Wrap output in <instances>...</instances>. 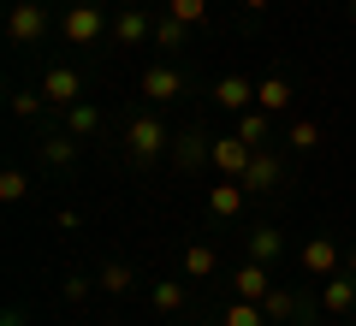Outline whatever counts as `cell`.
Masks as SVG:
<instances>
[{"label": "cell", "mask_w": 356, "mask_h": 326, "mask_svg": "<svg viewBox=\"0 0 356 326\" xmlns=\"http://www.w3.org/2000/svg\"><path fill=\"white\" fill-rule=\"evenodd\" d=\"M285 142H291L297 154H315L321 149V125H315V119H297V125L285 131Z\"/></svg>", "instance_id": "cell-26"}, {"label": "cell", "mask_w": 356, "mask_h": 326, "mask_svg": "<svg viewBox=\"0 0 356 326\" xmlns=\"http://www.w3.org/2000/svg\"><path fill=\"white\" fill-rule=\"evenodd\" d=\"M255 107L261 113H291V83L285 77H261L255 83Z\"/></svg>", "instance_id": "cell-17"}, {"label": "cell", "mask_w": 356, "mask_h": 326, "mask_svg": "<svg viewBox=\"0 0 356 326\" xmlns=\"http://www.w3.org/2000/svg\"><path fill=\"white\" fill-rule=\"evenodd\" d=\"M350 18H356V0H350Z\"/></svg>", "instance_id": "cell-34"}, {"label": "cell", "mask_w": 356, "mask_h": 326, "mask_svg": "<svg viewBox=\"0 0 356 326\" xmlns=\"http://www.w3.org/2000/svg\"><path fill=\"white\" fill-rule=\"evenodd\" d=\"M42 95H48V107H77L83 101V72L77 65H54L42 77Z\"/></svg>", "instance_id": "cell-5"}, {"label": "cell", "mask_w": 356, "mask_h": 326, "mask_svg": "<svg viewBox=\"0 0 356 326\" xmlns=\"http://www.w3.org/2000/svg\"><path fill=\"white\" fill-rule=\"evenodd\" d=\"M232 291H238V297H243V302H261V297H267V291H273V273H267V267H261V261H243V267H238V273H232Z\"/></svg>", "instance_id": "cell-13"}, {"label": "cell", "mask_w": 356, "mask_h": 326, "mask_svg": "<svg viewBox=\"0 0 356 326\" xmlns=\"http://www.w3.org/2000/svg\"><path fill=\"white\" fill-rule=\"evenodd\" d=\"M166 13H172L178 24H202V18H208V0H166Z\"/></svg>", "instance_id": "cell-30"}, {"label": "cell", "mask_w": 356, "mask_h": 326, "mask_svg": "<svg viewBox=\"0 0 356 326\" xmlns=\"http://www.w3.org/2000/svg\"><path fill=\"white\" fill-rule=\"evenodd\" d=\"M149 36H154V24L137 13V6H125V13L113 18V42L119 48H137V42H149Z\"/></svg>", "instance_id": "cell-16"}, {"label": "cell", "mask_w": 356, "mask_h": 326, "mask_svg": "<svg viewBox=\"0 0 356 326\" xmlns=\"http://www.w3.org/2000/svg\"><path fill=\"white\" fill-rule=\"evenodd\" d=\"M344 273H356V250H350V255H344Z\"/></svg>", "instance_id": "cell-32"}, {"label": "cell", "mask_w": 356, "mask_h": 326, "mask_svg": "<svg viewBox=\"0 0 356 326\" xmlns=\"http://www.w3.org/2000/svg\"><path fill=\"white\" fill-rule=\"evenodd\" d=\"M95 291H102V285H95V279H83V273H72V279H65V291H60V297L72 302V309H83V302L95 297Z\"/></svg>", "instance_id": "cell-29"}, {"label": "cell", "mask_w": 356, "mask_h": 326, "mask_svg": "<svg viewBox=\"0 0 356 326\" xmlns=\"http://www.w3.org/2000/svg\"><path fill=\"white\" fill-rule=\"evenodd\" d=\"M65 131H72V137H95V131H102V107H89V101L65 107Z\"/></svg>", "instance_id": "cell-22"}, {"label": "cell", "mask_w": 356, "mask_h": 326, "mask_svg": "<svg viewBox=\"0 0 356 326\" xmlns=\"http://www.w3.org/2000/svg\"><path fill=\"white\" fill-rule=\"evenodd\" d=\"M149 302H154V314H178L184 302H191V291L178 285V279H161V285L149 291Z\"/></svg>", "instance_id": "cell-21"}, {"label": "cell", "mask_w": 356, "mask_h": 326, "mask_svg": "<svg viewBox=\"0 0 356 326\" xmlns=\"http://www.w3.org/2000/svg\"><path fill=\"white\" fill-rule=\"evenodd\" d=\"M125 154H131L137 166H143V161H161V154H172V131H166L154 113H137V119L125 125Z\"/></svg>", "instance_id": "cell-1"}, {"label": "cell", "mask_w": 356, "mask_h": 326, "mask_svg": "<svg viewBox=\"0 0 356 326\" xmlns=\"http://www.w3.org/2000/svg\"><path fill=\"white\" fill-rule=\"evenodd\" d=\"M243 196H250V190H243V178H220V184L208 190V213H214V220H232V213L243 208Z\"/></svg>", "instance_id": "cell-15"}, {"label": "cell", "mask_w": 356, "mask_h": 326, "mask_svg": "<svg viewBox=\"0 0 356 326\" xmlns=\"http://www.w3.org/2000/svg\"><path fill=\"white\" fill-rule=\"evenodd\" d=\"M95 285H102L107 297H125V291L137 285V279H131V267H125V261H107L102 273H95Z\"/></svg>", "instance_id": "cell-23"}, {"label": "cell", "mask_w": 356, "mask_h": 326, "mask_svg": "<svg viewBox=\"0 0 356 326\" xmlns=\"http://www.w3.org/2000/svg\"><path fill=\"white\" fill-rule=\"evenodd\" d=\"M261 309H267V320H273V326H285V320H297V314H303L309 302H303V297H291V291H280V285H273V291L261 297Z\"/></svg>", "instance_id": "cell-18"}, {"label": "cell", "mask_w": 356, "mask_h": 326, "mask_svg": "<svg viewBox=\"0 0 356 326\" xmlns=\"http://www.w3.org/2000/svg\"><path fill=\"white\" fill-rule=\"evenodd\" d=\"M280 250H285L280 226H255V231H250V243H243V261H261V267H273V261H280Z\"/></svg>", "instance_id": "cell-14"}, {"label": "cell", "mask_w": 356, "mask_h": 326, "mask_svg": "<svg viewBox=\"0 0 356 326\" xmlns=\"http://www.w3.org/2000/svg\"><path fill=\"white\" fill-rule=\"evenodd\" d=\"M291 326H321V320H309V314H297V320H291Z\"/></svg>", "instance_id": "cell-33"}, {"label": "cell", "mask_w": 356, "mask_h": 326, "mask_svg": "<svg viewBox=\"0 0 356 326\" xmlns=\"http://www.w3.org/2000/svg\"><path fill=\"white\" fill-rule=\"evenodd\" d=\"M238 6H243V13H261V6H267V0H238Z\"/></svg>", "instance_id": "cell-31"}, {"label": "cell", "mask_w": 356, "mask_h": 326, "mask_svg": "<svg viewBox=\"0 0 356 326\" xmlns=\"http://www.w3.org/2000/svg\"><path fill=\"white\" fill-rule=\"evenodd\" d=\"M137 89L149 101H178V95H184V72H178V65H149Z\"/></svg>", "instance_id": "cell-8"}, {"label": "cell", "mask_w": 356, "mask_h": 326, "mask_svg": "<svg viewBox=\"0 0 356 326\" xmlns=\"http://www.w3.org/2000/svg\"><path fill=\"white\" fill-rule=\"evenodd\" d=\"M238 137H243V142H255V149H267V137H273V113H261V107L238 113Z\"/></svg>", "instance_id": "cell-19"}, {"label": "cell", "mask_w": 356, "mask_h": 326, "mask_svg": "<svg viewBox=\"0 0 356 326\" xmlns=\"http://www.w3.org/2000/svg\"><path fill=\"white\" fill-rule=\"evenodd\" d=\"M60 36L72 42V48H89V42H102V36H107V18H102V6H95V0H77L72 13L60 18Z\"/></svg>", "instance_id": "cell-2"}, {"label": "cell", "mask_w": 356, "mask_h": 326, "mask_svg": "<svg viewBox=\"0 0 356 326\" xmlns=\"http://www.w3.org/2000/svg\"><path fill=\"white\" fill-rule=\"evenodd\" d=\"M214 267H220L214 243H191L184 250V279H214Z\"/></svg>", "instance_id": "cell-20"}, {"label": "cell", "mask_w": 356, "mask_h": 326, "mask_svg": "<svg viewBox=\"0 0 356 326\" xmlns=\"http://www.w3.org/2000/svg\"><path fill=\"white\" fill-rule=\"evenodd\" d=\"M285 178V161L273 149H255V161H250V172H243V190H250V196H267V190L280 184Z\"/></svg>", "instance_id": "cell-7"}, {"label": "cell", "mask_w": 356, "mask_h": 326, "mask_svg": "<svg viewBox=\"0 0 356 326\" xmlns=\"http://www.w3.org/2000/svg\"><path fill=\"white\" fill-rule=\"evenodd\" d=\"M42 107H48V95H42V89H18V95H13V119H36Z\"/></svg>", "instance_id": "cell-28"}, {"label": "cell", "mask_w": 356, "mask_h": 326, "mask_svg": "<svg viewBox=\"0 0 356 326\" xmlns=\"http://www.w3.org/2000/svg\"><path fill=\"white\" fill-rule=\"evenodd\" d=\"M24 196H30V172L24 166H6V172H0V202L13 208V202H24Z\"/></svg>", "instance_id": "cell-25"}, {"label": "cell", "mask_w": 356, "mask_h": 326, "mask_svg": "<svg viewBox=\"0 0 356 326\" xmlns=\"http://www.w3.org/2000/svg\"><path fill=\"white\" fill-rule=\"evenodd\" d=\"M303 267H309L315 279H332V273L344 267V250H339L332 238H309V243H303Z\"/></svg>", "instance_id": "cell-10"}, {"label": "cell", "mask_w": 356, "mask_h": 326, "mask_svg": "<svg viewBox=\"0 0 356 326\" xmlns=\"http://www.w3.org/2000/svg\"><path fill=\"white\" fill-rule=\"evenodd\" d=\"M226 326H273V320H267V309H261V302H232V309H226Z\"/></svg>", "instance_id": "cell-27"}, {"label": "cell", "mask_w": 356, "mask_h": 326, "mask_svg": "<svg viewBox=\"0 0 356 326\" xmlns=\"http://www.w3.org/2000/svg\"><path fill=\"white\" fill-rule=\"evenodd\" d=\"M250 161H255V142H243L238 131H232V137H214V166L226 178H243V172H250Z\"/></svg>", "instance_id": "cell-6"}, {"label": "cell", "mask_w": 356, "mask_h": 326, "mask_svg": "<svg viewBox=\"0 0 356 326\" xmlns=\"http://www.w3.org/2000/svg\"><path fill=\"white\" fill-rule=\"evenodd\" d=\"M184 36H191V24H178V18L172 13H166V18H154V48H184Z\"/></svg>", "instance_id": "cell-24"}, {"label": "cell", "mask_w": 356, "mask_h": 326, "mask_svg": "<svg viewBox=\"0 0 356 326\" xmlns=\"http://www.w3.org/2000/svg\"><path fill=\"white\" fill-rule=\"evenodd\" d=\"M321 309L327 314H350L356 309V273H332V279H321Z\"/></svg>", "instance_id": "cell-9"}, {"label": "cell", "mask_w": 356, "mask_h": 326, "mask_svg": "<svg viewBox=\"0 0 356 326\" xmlns=\"http://www.w3.org/2000/svg\"><path fill=\"white\" fill-rule=\"evenodd\" d=\"M42 30H48L42 0H13V13H6V42H13V48H36Z\"/></svg>", "instance_id": "cell-3"}, {"label": "cell", "mask_w": 356, "mask_h": 326, "mask_svg": "<svg viewBox=\"0 0 356 326\" xmlns=\"http://www.w3.org/2000/svg\"><path fill=\"white\" fill-rule=\"evenodd\" d=\"M77 149H83V137L60 131V137H42V142H36V161H42V166H54V172H65V166L77 161Z\"/></svg>", "instance_id": "cell-12"}, {"label": "cell", "mask_w": 356, "mask_h": 326, "mask_svg": "<svg viewBox=\"0 0 356 326\" xmlns=\"http://www.w3.org/2000/svg\"><path fill=\"white\" fill-rule=\"evenodd\" d=\"M214 107L220 113H250L255 107V83L250 77H220L214 83Z\"/></svg>", "instance_id": "cell-11"}, {"label": "cell", "mask_w": 356, "mask_h": 326, "mask_svg": "<svg viewBox=\"0 0 356 326\" xmlns=\"http://www.w3.org/2000/svg\"><path fill=\"white\" fill-rule=\"evenodd\" d=\"M172 166H178V172H202V166H214V137H202V131L172 137Z\"/></svg>", "instance_id": "cell-4"}, {"label": "cell", "mask_w": 356, "mask_h": 326, "mask_svg": "<svg viewBox=\"0 0 356 326\" xmlns=\"http://www.w3.org/2000/svg\"><path fill=\"white\" fill-rule=\"evenodd\" d=\"M350 326H356V320H350Z\"/></svg>", "instance_id": "cell-35"}]
</instances>
